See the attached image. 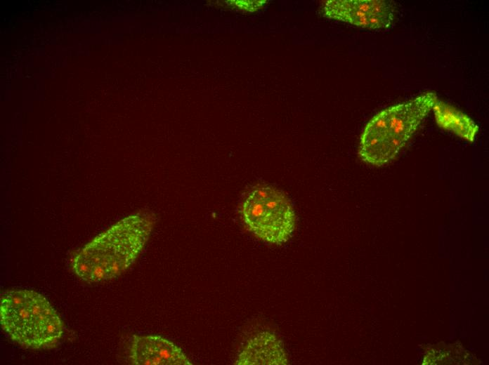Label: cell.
I'll list each match as a JSON object with an SVG mask.
<instances>
[{
  "mask_svg": "<svg viewBox=\"0 0 489 365\" xmlns=\"http://www.w3.org/2000/svg\"><path fill=\"white\" fill-rule=\"evenodd\" d=\"M155 220V214L148 211L133 213L119 220L75 254L72 271L89 283L117 277L141 253Z\"/></svg>",
  "mask_w": 489,
  "mask_h": 365,
  "instance_id": "6da1fadb",
  "label": "cell"
},
{
  "mask_svg": "<svg viewBox=\"0 0 489 365\" xmlns=\"http://www.w3.org/2000/svg\"><path fill=\"white\" fill-rule=\"evenodd\" d=\"M436 93H424L386 108L365 125L358 154L365 163L382 166L393 159L432 109Z\"/></svg>",
  "mask_w": 489,
  "mask_h": 365,
  "instance_id": "7a4b0ae2",
  "label": "cell"
},
{
  "mask_svg": "<svg viewBox=\"0 0 489 365\" xmlns=\"http://www.w3.org/2000/svg\"><path fill=\"white\" fill-rule=\"evenodd\" d=\"M3 331L18 344L34 350L57 345L64 331L63 322L47 299L27 289L4 292L0 301Z\"/></svg>",
  "mask_w": 489,
  "mask_h": 365,
  "instance_id": "3957f363",
  "label": "cell"
},
{
  "mask_svg": "<svg viewBox=\"0 0 489 365\" xmlns=\"http://www.w3.org/2000/svg\"><path fill=\"white\" fill-rule=\"evenodd\" d=\"M240 214L247 230L269 244L285 243L294 230L290 201L282 192L270 185L261 184L250 189L242 199Z\"/></svg>",
  "mask_w": 489,
  "mask_h": 365,
  "instance_id": "277c9868",
  "label": "cell"
},
{
  "mask_svg": "<svg viewBox=\"0 0 489 365\" xmlns=\"http://www.w3.org/2000/svg\"><path fill=\"white\" fill-rule=\"evenodd\" d=\"M330 19L370 29L389 28L395 19V6L384 0H329L322 6Z\"/></svg>",
  "mask_w": 489,
  "mask_h": 365,
  "instance_id": "5b68a950",
  "label": "cell"
},
{
  "mask_svg": "<svg viewBox=\"0 0 489 365\" xmlns=\"http://www.w3.org/2000/svg\"><path fill=\"white\" fill-rule=\"evenodd\" d=\"M129 360L136 365H191L184 352L160 336L134 335L129 347Z\"/></svg>",
  "mask_w": 489,
  "mask_h": 365,
  "instance_id": "8992f818",
  "label": "cell"
},
{
  "mask_svg": "<svg viewBox=\"0 0 489 365\" xmlns=\"http://www.w3.org/2000/svg\"><path fill=\"white\" fill-rule=\"evenodd\" d=\"M281 341L270 331H260L242 346L235 361L240 365L287 364Z\"/></svg>",
  "mask_w": 489,
  "mask_h": 365,
  "instance_id": "52a82bcc",
  "label": "cell"
},
{
  "mask_svg": "<svg viewBox=\"0 0 489 365\" xmlns=\"http://www.w3.org/2000/svg\"><path fill=\"white\" fill-rule=\"evenodd\" d=\"M432 109L437 124L450 131L468 141L472 142L478 131V126L465 114L438 99Z\"/></svg>",
  "mask_w": 489,
  "mask_h": 365,
  "instance_id": "ba28073f",
  "label": "cell"
},
{
  "mask_svg": "<svg viewBox=\"0 0 489 365\" xmlns=\"http://www.w3.org/2000/svg\"><path fill=\"white\" fill-rule=\"evenodd\" d=\"M225 4L233 8L246 12H255L266 4L265 0H230L225 1Z\"/></svg>",
  "mask_w": 489,
  "mask_h": 365,
  "instance_id": "9c48e42d",
  "label": "cell"
}]
</instances>
